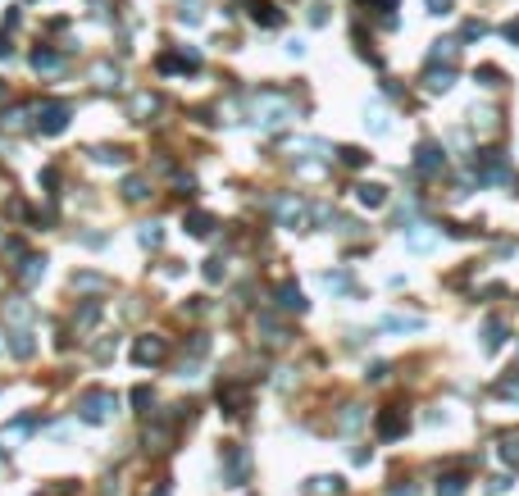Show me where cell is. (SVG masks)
Returning a JSON list of instances; mask_svg holds the SVG:
<instances>
[{
	"label": "cell",
	"instance_id": "6da1fadb",
	"mask_svg": "<svg viewBox=\"0 0 519 496\" xmlns=\"http://www.w3.org/2000/svg\"><path fill=\"white\" fill-rule=\"evenodd\" d=\"M78 410H82L86 423H105V419H114V414H119V397L96 387V392H86V397L78 401Z\"/></svg>",
	"mask_w": 519,
	"mask_h": 496
},
{
	"label": "cell",
	"instance_id": "7a4b0ae2",
	"mask_svg": "<svg viewBox=\"0 0 519 496\" xmlns=\"http://www.w3.org/2000/svg\"><path fill=\"white\" fill-rule=\"evenodd\" d=\"M219 469H224V483H228V487H242V483L251 478V455L242 451L237 441H228L224 455H219Z\"/></svg>",
	"mask_w": 519,
	"mask_h": 496
},
{
	"label": "cell",
	"instance_id": "3957f363",
	"mask_svg": "<svg viewBox=\"0 0 519 496\" xmlns=\"http://www.w3.org/2000/svg\"><path fill=\"white\" fill-rule=\"evenodd\" d=\"M287 119H292V105H287V100H278V96H260L255 100V123L260 128H282Z\"/></svg>",
	"mask_w": 519,
	"mask_h": 496
},
{
	"label": "cell",
	"instance_id": "277c9868",
	"mask_svg": "<svg viewBox=\"0 0 519 496\" xmlns=\"http://www.w3.org/2000/svg\"><path fill=\"white\" fill-rule=\"evenodd\" d=\"M132 360L137 364H160L164 360V337H141V342L132 346Z\"/></svg>",
	"mask_w": 519,
	"mask_h": 496
},
{
	"label": "cell",
	"instance_id": "5b68a950",
	"mask_svg": "<svg viewBox=\"0 0 519 496\" xmlns=\"http://www.w3.org/2000/svg\"><path fill=\"white\" fill-rule=\"evenodd\" d=\"M42 133H64V123H69V105H42Z\"/></svg>",
	"mask_w": 519,
	"mask_h": 496
},
{
	"label": "cell",
	"instance_id": "8992f818",
	"mask_svg": "<svg viewBox=\"0 0 519 496\" xmlns=\"http://www.w3.org/2000/svg\"><path fill=\"white\" fill-rule=\"evenodd\" d=\"M406 428V410H397V406H388L379 414V437H397V432Z\"/></svg>",
	"mask_w": 519,
	"mask_h": 496
},
{
	"label": "cell",
	"instance_id": "52a82bcc",
	"mask_svg": "<svg viewBox=\"0 0 519 496\" xmlns=\"http://www.w3.org/2000/svg\"><path fill=\"white\" fill-rule=\"evenodd\" d=\"M406 242H410L415 251H428V246L437 242V232H432L428 223H415V228H406Z\"/></svg>",
	"mask_w": 519,
	"mask_h": 496
},
{
	"label": "cell",
	"instance_id": "ba28073f",
	"mask_svg": "<svg viewBox=\"0 0 519 496\" xmlns=\"http://www.w3.org/2000/svg\"><path fill=\"white\" fill-rule=\"evenodd\" d=\"M356 200H360V205H369V210H379L383 200H388V187H379V182H365V187H356Z\"/></svg>",
	"mask_w": 519,
	"mask_h": 496
},
{
	"label": "cell",
	"instance_id": "9c48e42d",
	"mask_svg": "<svg viewBox=\"0 0 519 496\" xmlns=\"http://www.w3.org/2000/svg\"><path fill=\"white\" fill-rule=\"evenodd\" d=\"M342 492V478H310L305 483V496H337Z\"/></svg>",
	"mask_w": 519,
	"mask_h": 496
},
{
	"label": "cell",
	"instance_id": "30bf717a",
	"mask_svg": "<svg viewBox=\"0 0 519 496\" xmlns=\"http://www.w3.org/2000/svg\"><path fill=\"white\" fill-rule=\"evenodd\" d=\"M415 164H419L424 173H432V169H442V151H437L432 142H424V146H419V160H415Z\"/></svg>",
	"mask_w": 519,
	"mask_h": 496
},
{
	"label": "cell",
	"instance_id": "8fae6325",
	"mask_svg": "<svg viewBox=\"0 0 519 496\" xmlns=\"http://www.w3.org/2000/svg\"><path fill=\"white\" fill-rule=\"evenodd\" d=\"M278 305H282V309H296V314H301V309H305L301 287H292V283H287V287H278Z\"/></svg>",
	"mask_w": 519,
	"mask_h": 496
},
{
	"label": "cell",
	"instance_id": "7c38bea8",
	"mask_svg": "<svg viewBox=\"0 0 519 496\" xmlns=\"http://www.w3.org/2000/svg\"><path fill=\"white\" fill-rule=\"evenodd\" d=\"M465 487H469L465 474H446L442 483H437V496H465Z\"/></svg>",
	"mask_w": 519,
	"mask_h": 496
},
{
	"label": "cell",
	"instance_id": "4fadbf2b",
	"mask_svg": "<svg viewBox=\"0 0 519 496\" xmlns=\"http://www.w3.org/2000/svg\"><path fill=\"white\" fill-rule=\"evenodd\" d=\"M278 214H282V223H287V228H301V219H305V210L296 205V200H287V196L278 200Z\"/></svg>",
	"mask_w": 519,
	"mask_h": 496
},
{
	"label": "cell",
	"instance_id": "5bb4252c",
	"mask_svg": "<svg viewBox=\"0 0 519 496\" xmlns=\"http://www.w3.org/2000/svg\"><path fill=\"white\" fill-rule=\"evenodd\" d=\"M33 68H37V73H55V68H60V55H55V50H37Z\"/></svg>",
	"mask_w": 519,
	"mask_h": 496
},
{
	"label": "cell",
	"instance_id": "9a60e30c",
	"mask_svg": "<svg viewBox=\"0 0 519 496\" xmlns=\"http://www.w3.org/2000/svg\"><path fill=\"white\" fill-rule=\"evenodd\" d=\"M251 14H255V23H264V28H278V23H282V14L273 10V5H255Z\"/></svg>",
	"mask_w": 519,
	"mask_h": 496
},
{
	"label": "cell",
	"instance_id": "2e32d148",
	"mask_svg": "<svg viewBox=\"0 0 519 496\" xmlns=\"http://www.w3.org/2000/svg\"><path fill=\"white\" fill-rule=\"evenodd\" d=\"M451 82H455V77H451V68H442V73L432 68V73H428V91H446Z\"/></svg>",
	"mask_w": 519,
	"mask_h": 496
},
{
	"label": "cell",
	"instance_id": "e0dca14e",
	"mask_svg": "<svg viewBox=\"0 0 519 496\" xmlns=\"http://www.w3.org/2000/svg\"><path fill=\"white\" fill-rule=\"evenodd\" d=\"M501 460L519 464V437H501Z\"/></svg>",
	"mask_w": 519,
	"mask_h": 496
},
{
	"label": "cell",
	"instance_id": "ac0fdd59",
	"mask_svg": "<svg viewBox=\"0 0 519 496\" xmlns=\"http://www.w3.org/2000/svg\"><path fill=\"white\" fill-rule=\"evenodd\" d=\"M42 274H46V260H28V265H23V283H37Z\"/></svg>",
	"mask_w": 519,
	"mask_h": 496
},
{
	"label": "cell",
	"instance_id": "d6986e66",
	"mask_svg": "<svg viewBox=\"0 0 519 496\" xmlns=\"http://www.w3.org/2000/svg\"><path fill=\"white\" fill-rule=\"evenodd\" d=\"M14 355H19V360H28V355H33V342H28V332H14Z\"/></svg>",
	"mask_w": 519,
	"mask_h": 496
},
{
	"label": "cell",
	"instance_id": "ffe728a7",
	"mask_svg": "<svg viewBox=\"0 0 519 496\" xmlns=\"http://www.w3.org/2000/svg\"><path fill=\"white\" fill-rule=\"evenodd\" d=\"M164 242V232L155 228V223H146V228H141V246H160Z\"/></svg>",
	"mask_w": 519,
	"mask_h": 496
},
{
	"label": "cell",
	"instance_id": "44dd1931",
	"mask_svg": "<svg viewBox=\"0 0 519 496\" xmlns=\"http://www.w3.org/2000/svg\"><path fill=\"white\" fill-rule=\"evenodd\" d=\"M432 59H446V64H451L455 59V41H437L432 46Z\"/></svg>",
	"mask_w": 519,
	"mask_h": 496
},
{
	"label": "cell",
	"instance_id": "7402d4cb",
	"mask_svg": "<svg viewBox=\"0 0 519 496\" xmlns=\"http://www.w3.org/2000/svg\"><path fill=\"white\" fill-rule=\"evenodd\" d=\"M187 228H192L196 237H206V232H210V214H192V219H187Z\"/></svg>",
	"mask_w": 519,
	"mask_h": 496
},
{
	"label": "cell",
	"instance_id": "603a6c76",
	"mask_svg": "<svg viewBox=\"0 0 519 496\" xmlns=\"http://www.w3.org/2000/svg\"><path fill=\"white\" fill-rule=\"evenodd\" d=\"M123 196H128V200H141V196H146V182H141V178H128V187H123Z\"/></svg>",
	"mask_w": 519,
	"mask_h": 496
},
{
	"label": "cell",
	"instance_id": "cb8c5ba5",
	"mask_svg": "<svg viewBox=\"0 0 519 496\" xmlns=\"http://www.w3.org/2000/svg\"><path fill=\"white\" fill-rule=\"evenodd\" d=\"M324 287L328 292H346L351 283H346V274H324Z\"/></svg>",
	"mask_w": 519,
	"mask_h": 496
},
{
	"label": "cell",
	"instance_id": "d4e9b609",
	"mask_svg": "<svg viewBox=\"0 0 519 496\" xmlns=\"http://www.w3.org/2000/svg\"><path fill=\"white\" fill-rule=\"evenodd\" d=\"M369 128H374V133H388V114H383V110H374V114H369Z\"/></svg>",
	"mask_w": 519,
	"mask_h": 496
},
{
	"label": "cell",
	"instance_id": "484cf974",
	"mask_svg": "<svg viewBox=\"0 0 519 496\" xmlns=\"http://www.w3.org/2000/svg\"><path fill=\"white\" fill-rule=\"evenodd\" d=\"M183 19H187V23L201 19V0H183Z\"/></svg>",
	"mask_w": 519,
	"mask_h": 496
},
{
	"label": "cell",
	"instance_id": "4316f807",
	"mask_svg": "<svg viewBox=\"0 0 519 496\" xmlns=\"http://www.w3.org/2000/svg\"><path fill=\"white\" fill-rule=\"evenodd\" d=\"M501 346V323H487V351H497Z\"/></svg>",
	"mask_w": 519,
	"mask_h": 496
},
{
	"label": "cell",
	"instance_id": "83f0119b",
	"mask_svg": "<svg viewBox=\"0 0 519 496\" xmlns=\"http://www.w3.org/2000/svg\"><path fill=\"white\" fill-rule=\"evenodd\" d=\"M100 164H123V151H96Z\"/></svg>",
	"mask_w": 519,
	"mask_h": 496
},
{
	"label": "cell",
	"instance_id": "f1b7e54d",
	"mask_svg": "<svg viewBox=\"0 0 519 496\" xmlns=\"http://www.w3.org/2000/svg\"><path fill=\"white\" fill-rule=\"evenodd\" d=\"M342 160H346V164H365V151H356V146H346V151H342Z\"/></svg>",
	"mask_w": 519,
	"mask_h": 496
},
{
	"label": "cell",
	"instance_id": "f546056e",
	"mask_svg": "<svg viewBox=\"0 0 519 496\" xmlns=\"http://www.w3.org/2000/svg\"><path fill=\"white\" fill-rule=\"evenodd\" d=\"M501 392H506V397H515V401H519V374H515V378H506V383H501Z\"/></svg>",
	"mask_w": 519,
	"mask_h": 496
},
{
	"label": "cell",
	"instance_id": "4dcf8cb0",
	"mask_svg": "<svg viewBox=\"0 0 519 496\" xmlns=\"http://www.w3.org/2000/svg\"><path fill=\"white\" fill-rule=\"evenodd\" d=\"M451 5H455V0H428V10H432V14H451Z\"/></svg>",
	"mask_w": 519,
	"mask_h": 496
},
{
	"label": "cell",
	"instance_id": "1f68e13d",
	"mask_svg": "<svg viewBox=\"0 0 519 496\" xmlns=\"http://www.w3.org/2000/svg\"><path fill=\"white\" fill-rule=\"evenodd\" d=\"M506 487H510V478H492V483H487V492H492V496H501Z\"/></svg>",
	"mask_w": 519,
	"mask_h": 496
},
{
	"label": "cell",
	"instance_id": "d6a6232c",
	"mask_svg": "<svg viewBox=\"0 0 519 496\" xmlns=\"http://www.w3.org/2000/svg\"><path fill=\"white\" fill-rule=\"evenodd\" d=\"M506 37H510V41H519V23H506Z\"/></svg>",
	"mask_w": 519,
	"mask_h": 496
},
{
	"label": "cell",
	"instance_id": "836d02e7",
	"mask_svg": "<svg viewBox=\"0 0 519 496\" xmlns=\"http://www.w3.org/2000/svg\"><path fill=\"white\" fill-rule=\"evenodd\" d=\"M365 5H369V0H365ZM374 5H383V10H397V0H374Z\"/></svg>",
	"mask_w": 519,
	"mask_h": 496
},
{
	"label": "cell",
	"instance_id": "e575fe53",
	"mask_svg": "<svg viewBox=\"0 0 519 496\" xmlns=\"http://www.w3.org/2000/svg\"><path fill=\"white\" fill-rule=\"evenodd\" d=\"M392 496H415V487H397V492H392Z\"/></svg>",
	"mask_w": 519,
	"mask_h": 496
},
{
	"label": "cell",
	"instance_id": "d590c367",
	"mask_svg": "<svg viewBox=\"0 0 519 496\" xmlns=\"http://www.w3.org/2000/svg\"><path fill=\"white\" fill-rule=\"evenodd\" d=\"M155 496H169V492H164V487H160V492H155Z\"/></svg>",
	"mask_w": 519,
	"mask_h": 496
},
{
	"label": "cell",
	"instance_id": "8d00e7d4",
	"mask_svg": "<svg viewBox=\"0 0 519 496\" xmlns=\"http://www.w3.org/2000/svg\"><path fill=\"white\" fill-rule=\"evenodd\" d=\"M0 351H5V342H0Z\"/></svg>",
	"mask_w": 519,
	"mask_h": 496
},
{
	"label": "cell",
	"instance_id": "74e56055",
	"mask_svg": "<svg viewBox=\"0 0 519 496\" xmlns=\"http://www.w3.org/2000/svg\"><path fill=\"white\" fill-rule=\"evenodd\" d=\"M0 91H5V87H0Z\"/></svg>",
	"mask_w": 519,
	"mask_h": 496
}]
</instances>
